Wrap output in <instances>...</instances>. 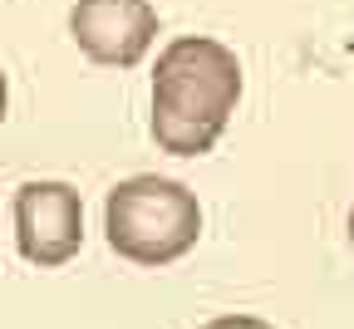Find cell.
<instances>
[{
    "label": "cell",
    "instance_id": "8992f818",
    "mask_svg": "<svg viewBox=\"0 0 354 329\" xmlns=\"http://www.w3.org/2000/svg\"><path fill=\"white\" fill-rule=\"evenodd\" d=\"M6 99H10V88H6V74H0V118H6Z\"/></svg>",
    "mask_w": 354,
    "mask_h": 329
},
{
    "label": "cell",
    "instance_id": "277c9868",
    "mask_svg": "<svg viewBox=\"0 0 354 329\" xmlns=\"http://www.w3.org/2000/svg\"><path fill=\"white\" fill-rule=\"evenodd\" d=\"M69 35L94 64L133 69L158 39V10L153 0H74Z\"/></svg>",
    "mask_w": 354,
    "mask_h": 329
},
{
    "label": "cell",
    "instance_id": "5b68a950",
    "mask_svg": "<svg viewBox=\"0 0 354 329\" xmlns=\"http://www.w3.org/2000/svg\"><path fill=\"white\" fill-rule=\"evenodd\" d=\"M202 329H276V324H266L256 314H221V319H207Z\"/></svg>",
    "mask_w": 354,
    "mask_h": 329
},
{
    "label": "cell",
    "instance_id": "3957f363",
    "mask_svg": "<svg viewBox=\"0 0 354 329\" xmlns=\"http://www.w3.org/2000/svg\"><path fill=\"white\" fill-rule=\"evenodd\" d=\"M15 246L30 265H69L84 246V202L69 182H25L15 192Z\"/></svg>",
    "mask_w": 354,
    "mask_h": 329
},
{
    "label": "cell",
    "instance_id": "6da1fadb",
    "mask_svg": "<svg viewBox=\"0 0 354 329\" xmlns=\"http://www.w3.org/2000/svg\"><path fill=\"white\" fill-rule=\"evenodd\" d=\"M241 104V59L212 35H177L153 69V143L172 158H202Z\"/></svg>",
    "mask_w": 354,
    "mask_h": 329
},
{
    "label": "cell",
    "instance_id": "52a82bcc",
    "mask_svg": "<svg viewBox=\"0 0 354 329\" xmlns=\"http://www.w3.org/2000/svg\"><path fill=\"white\" fill-rule=\"evenodd\" d=\"M349 246H354V207H349Z\"/></svg>",
    "mask_w": 354,
    "mask_h": 329
},
{
    "label": "cell",
    "instance_id": "7a4b0ae2",
    "mask_svg": "<svg viewBox=\"0 0 354 329\" xmlns=\"http://www.w3.org/2000/svg\"><path fill=\"white\" fill-rule=\"evenodd\" d=\"M104 236L133 265H172L202 236V202L172 177H128L104 202Z\"/></svg>",
    "mask_w": 354,
    "mask_h": 329
}]
</instances>
